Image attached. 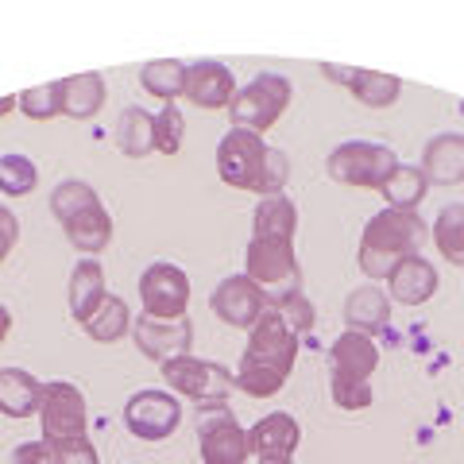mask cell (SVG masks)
I'll list each match as a JSON object with an SVG mask.
<instances>
[{
  "label": "cell",
  "mask_w": 464,
  "mask_h": 464,
  "mask_svg": "<svg viewBox=\"0 0 464 464\" xmlns=\"http://www.w3.org/2000/svg\"><path fill=\"white\" fill-rule=\"evenodd\" d=\"M295 360H298V337L286 329L275 306H267L259 314V322L248 329V344H244V356L232 375H237V387L248 399H271L286 387Z\"/></svg>",
  "instance_id": "1"
},
{
  "label": "cell",
  "mask_w": 464,
  "mask_h": 464,
  "mask_svg": "<svg viewBox=\"0 0 464 464\" xmlns=\"http://www.w3.org/2000/svg\"><path fill=\"white\" fill-rule=\"evenodd\" d=\"M430 237L426 221L406 209H380L364 225L356 248V264L368 279H387L406 256H422V244Z\"/></svg>",
  "instance_id": "2"
},
{
  "label": "cell",
  "mask_w": 464,
  "mask_h": 464,
  "mask_svg": "<svg viewBox=\"0 0 464 464\" xmlns=\"http://www.w3.org/2000/svg\"><path fill=\"white\" fill-rule=\"evenodd\" d=\"M244 275L256 283V290L264 295L267 306H275L279 298L302 290V267L290 240H248L244 248Z\"/></svg>",
  "instance_id": "3"
},
{
  "label": "cell",
  "mask_w": 464,
  "mask_h": 464,
  "mask_svg": "<svg viewBox=\"0 0 464 464\" xmlns=\"http://www.w3.org/2000/svg\"><path fill=\"white\" fill-rule=\"evenodd\" d=\"M290 101H295V85L290 78L275 74H256L248 85H240L237 97H232L228 105V116H232V128H248V132H271L275 124H279V116L290 109Z\"/></svg>",
  "instance_id": "4"
},
{
  "label": "cell",
  "mask_w": 464,
  "mask_h": 464,
  "mask_svg": "<svg viewBox=\"0 0 464 464\" xmlns=\"http://www.w3.org/2000/svg\"><path fill=\"white\" fill-rule=\"evenodd\" d=\"M395 167H399L395 151L375 140H344L325 159L329 179L341 186H356V190H383V182L391 179Z\"/></svg>",
  "instance_id": "5"
},
{
  "label": "cell",
  "mask_w": 464,
  "mask_h": 464,
  "mask_svg": "<svg viewBox=\"0 0 464 464\" xmlns=\"http://www.w3.org/2000/svg\"><path fill=\"white\" fill-rule=\"evenodd\" d=\"M271 143H264L259 132H248V128H228L217 143V174L221 182L232 186V190H259V179H264V163H267Z\"/></svg>",
  "instance_id": "6"
},
{
  "label": "cell",
  "mask_w": 464,
  "mask_h": 464,
  "mask_svg": "<svg viewBox=\"0 0 464 464\" xmlns=\"http://www.w3.org/2000/svg\"><path fill=\"white\" fill-rule=\"evenodd\" d=\"M39 426H43V441H47V445L85 438V426H90V406H85L82 387L70 383V380L43 383Z\"/></svg>",
  "instance_id": "7"
},
{
  "label": "cell",
  "mask_w": 464,
  "mask_h": 464,
  "mask_svg": "<svg viewBox=\"0 0 464 464\" xmlns=\"http://www.w3.org/2000/svg\"><path fill=\"white\" fill-rule=\"evenodd\" d=\"M198 449L206 464H244L248 453V430L225 402L198 406Z\"/></svg>",
  "instance_id": "8"
},
{
  "label": "cell",
  "mask_w": 464,
  "mask_h": 464,
  "mask_svg": "<svg viewBox=\"0 0 464 464\" xmlns=\"http://www.w3.org/2000/svg\"><path fill=\"white\" fill-rule=\"evenodd\" d=\"M163 383L179 395L194 399L198 406L206 402H225L232 391H237V375L225 364H213V360H198V356H179L163 364Z\"/></svg>",
  "instance_id": "9"
},
{
  "label": "cell",
  "mask_w": 464,
  "mask_h": 464,
  "mask_svg": "<svg viewBox=\"0 0 464 464\" xmlns=\"http://www.w3.org/2000/svg\"><path fill=\"white\" fill-rule=\"evenodd\" d=\"M140 306L143 317H159V322H179L190 306V279L182 267L159 259L140 275Z\"/></svg>",
  "instance_id": "10"
},
{
  "label": "cell",
  "mask_w": 464,
  "mask_h": 464,
  "mask_svg": "<svg viewBox=\"0 0 464 464\" xmlns=\"http://www.w3.org/2000/svg\"><path fill=\"white\" fill-rule=\"evenodd\" d=\"M124 426L140 441H167L182 426V402L170 391H140L124 402Z\"/></svg>",
  "instance_id": "11"
},
{
  "label": "cell",
  "mask_w": 464,
  "mask_h": 464,
  "mask_svg": "<svg viewBox=\"0 0 464 464\" xmlns=\"http://www.w3.org/2000/svg\"><path fill=\"white\" fill-rule=\"evenodd\" d=\"M132 341L143 356H151L159 368L170 364L179 356H190V344H194V325L190 317H179V322H159V317H143L132 322Z\"/></svg>",
  "instance_id": "12"
},
{
  "label": "cell",
  "mask_w": 464,
  "mask_h": 464,
  "mask_svg": "<svg viewBox=\"0 0 464 464\" xmlns=\"http://www.w3.org/2000/svg\"><path fill=\"white\" fill-rule=\"evenodd\" d=\"M209 306H213V314L221 317L225 325L252 329L259 322V314L267 310V302H264V295L256 290V283L248 279V275H228V279L217 283Z\"/></svg>",
  "instance_id": "13"
},
{
  "label": "cell",
  "mask_w": 464,
  "mask_h": 464,
  "mask_svg": "<svg viewBox=\"0 0 464 464\" xmlns=\"http://www.w3.org/2000/svg\"><path fill=\"white\" fill-rule=\"evenodd\" d=\"M190 105L198 109H228L232 97H237V82H232V70L217 58H201V63H190L186 70V93Z\"/></svg>",
  "instance_id": "14"
},
{
  "label": "cell",
  "mask_w": 464,
  "mask_h": 464,
  "mask_svg": "<svg viewBox=\"0 0 464 464\" xmlns=\"http://www.w3.org/2000/svg\"><path fill=\"white\" fill-rule=\"evenodd\" d=\"M302 441V426L295 414L275 411L248 430V453L259 460H295V449Z\"/></svg>",
  "instance_id": "15"
},
{
  "label": "cell",
  "mask_w": 464,
  "mask_h": 464,
  "mask_svg": "<svg viewBox=\"0 0 464 464\" xmlns=\"http://www.w3.org/2000/svg\"><path fill=\"white\" fill-rule=\"evenodd\" d=\"M387 290L391 302H402V306H426V302L438 295V267L422 256H406L402 264L387 275Z\"/></svg>",
  "instance_id": "16"
},
{
  "label": "cell",
  "mask_w": 464,
  "mask_h": 464,
  "mask_svg": "<svg viewBox=\"0 0 464 464\" xmlns=\"http://www.w3.org/2000/svg\"><path fill=\"white\" fill-rule=\"evenodd\" d=\"M329 368L333 375H344V380H372V372L380 368V348L364 333L344 329L337 341L329 344Z\"/></svg>",
  "instance_id": "17"
},
{
  "label": "cell",
  "mask_w": 464,
  "mask_h": 464,
  "mask_svg": "<svg viewBox=\"0 0 464 464\" xmlns=\"http://www.w3.org/2000/svg\"><path fill=\"white\" fill-rule=\"evenodd\" d=\"M422 174L430 186H460L464 182V136L460 132L433 136L422 151Z\"/></svg>",
  "instance_id": "18"
},
{
  "label": "cell",
  "mask_w": 464,
  "mask_h": 464,
  "mask_svg": "<svg viewBox=\"0 0 464 464\" xmlns=\"http://www.w3.org/2000/svg\"><path fill=\"white\" fill-rule=\"evenodd\" d=\"M344 325L353 333H364V337H372V333H383L391 325V298L383 295L380 286H356L353 295L344 298Z\"/></svg>",
  "instance_id": "19"
},
{
  "label": "cell",
  "mask_w": 464,
  "mask_h": 464,
  "mask_svg": "<svg viewBox=\"0 0 464 464\" xmlns=\"http://www.w3.org/2000/svg\"><path fill=\"white\" fill-rule=\"evenodd\" d=\"M66 302H70V317L78 325H85L90 317L97 314V306L105 302V271H101L97 259H82V264L70 271V290H66Z\"/></svg>",
  "instance_id": "20"
},
{
  "label": "cell",
  "mask_w": 464,
  "mask_h": 464,
  "mask_svg": "<svg viewBox=\"0 0 464 464\" xmlns=\"http://www.w3.org/2000/svg\"><path fill=\"white\" fill-rule=\"evenodd\" d=\"M63 228H66V240L85 256H97L101 248H109V240H112V217L105 206H101V198L93 206L78 209L74 217H66Z\"/></svg>",
  "instance_id": "21"
},
{
  "label": "cell",
  "mask_w": 464,
  "mask_h": 464,
  "mask_svg": "<svg viewBox=\"0 0 464 464\" xmlns=\"http://www.w3.org/2000/svg\"><path fill=\"white\" fill-rule=\"evenodd\" d=\"M43 383L24 368H0V414L8 418H32L39 414Z\"/></svg>",
  "instance_id": "22"
},
{
  "label": "cell",
  "mask_w": 464,
  "mask_h": 464,
  "mask_svg": "<svg viewBox=\"0 0 464 464\" xmlns=\"http://www.w3.org/2000/svg\"><path fill=\"white\" fill-rule=\"evenodd\" d=\"M295 232H298V209L286 194H275V198H259L256 217H252V237L256 240H290L295 244Z\"/></svg>",
  "instance_id": "23"
},
{
  "label": "cell",
  "mask_w": 464,
  "mask_h": 464,
  "mask_svg": "<svg viewBox=\"0 0 464 464\" xmlns=\"http://www.w3.org/2000/svg\"><path fill=\"white\" fill-rule=\"evenodd\" d=\"M101 105H105V78H101L97 70L63 78V116H70V121H90V116H97Z\"/></svg>",
  "instance_id": "24"
},
{
  "label": "cell",
  "mask_w": 464,
  "mask_h": 464,
  "mask_svg": "<svg viewBox=\"0 0 464 464\" xmlns=\"http://www.w3.org/2000/svg\"><path fill=\"white\" fill-rule=\"evenodd\" d=\"M426 190H430V182H426V174L422 167H411V163H399L395 170H391V179L383 182V201H387V209H406V213H418V206L426 201Z\"/></svg>",
  "instance_id": "25"
},
{
  "label": "cell",
  "mask_w": 464,
  "mask_h": 464,
  "mask_svg": "<svg viewBox=\"0 0 464 464\" xmlns=\"http://www.w3.org/2000/svg\"><path fill=\"white\" fill-rule=\"evenodd\" d=\"M186 70H190V66L179 63V58H151V63L140 70V85L151 97L174 105V97L186 93Z\"/></svg>",
  "instance_id": "26"
},
{
  "label": "cell",
  "mask_w": 464,
  "mask_h": 464,
  "mask_svg": "<svg viewBox=\"0 0 464 464\" xmlns=\"http://www.w3.org/2000/svg\"><path fill=\"white\" fill-rule=\"evenodd\" d=\"M116 148L128 159H143L155 151V116L143 109H124L116 121Z\"/></svg>",
  "instance_id": "27"
},
{
  "label": "cell",
  "mask_w": 464,
  "mask_h": 464,
  "mask_svg": "<svg viewBox=\"0 0 464 464\" xmlns=\"http://www.w3.org/2000/svg\"><path fill=\"white\" fill-rule=\"evenodd\" d=\"M85 333H90V341H97V344H116L121 337H128V333H132V310H128V302L116 295H105L97 314L85 322Z\"/></svg>",
  "instance_id": "28"
},
{
  "label": "cell",
  "mask_w": 464,
  "mask_h": 464,
  "mask_svg": "<svg viewBox=\"0 0 464 464\" xmlns=\"http://www.w3.org/2000/svg\"><path fill=\"white\" fill-rule=\"evenodd\" d=\"M430 237L438 244L441 259H449L453 267H464V201H449L433 221Z\"/></svg>",
  "instance_id": "29"
},
{
  "label": "cell",
  "mask_w": 464,
  "mask_h": 464,
  "mask_svg": "<svg viewBox=\"0 0 464 464\" xmlns=\"http://www.w3.org/2000/svg\"><path fill=\"white\" fill-rule=\"evenodd\" d=\"M399 93H402V82L395 74H383V70H360L356 82H353V97L360 101V105H368V109L395 105Z\"/></svg>",
  "instance_id": "30"
},
{
  "label": "cell",
  "mask_w": 464,
  "mask_h": 464,
  "mask_svg": "<svg viewBox=\"0 0 464 464\" xmlns=\"http://www.w3.org/2000/svg\"><path fill=\"white\" fill-rule=\"evenodd\" d=\"M39 186V170L27 155H0V194L5 198H27Z\"/></svg>",
  "instance_id": "31"
},
{
  "label": "cell",
  "mask_w": 464,
  "mask_h": 464,
  "mask_svg": "<svg viewBox=\"0 0 464 464\" xmlns=\"http://www.w3.org/2000/svg\"><path fill=\"white\" fill-rule=\"evenodd\" d=\"M20 112L27 121H54L63 116V82H47V85H32L20 93Z\"/></svg>",
  "instance_id": "32"
},
{
  "label": "cell",
  "mask_w": 464,
  "mask_h": 464,
  "mask_svg": "<svg viewBox=\"0 0 464 464\" xmlns=\"http://www.w3.org/2000/svg\"><path fill=\"white\" fill-rule=\"evenodd\" d=\"M93 201H97V190H93L90 182L70 179V182H58V186H54V194H51V213L58 217V221H66V217H74L78 209L93 206Z\"/></svg>",
  "instance_id": "33"
},
{
  "label": "cell",
  "mask_w": 464,
  "mask_h": 464,
  "mask_svg": "<svg viewBox=\"0 0 464 464\" xmlns=\"http://www.w3.org/2000/svg\"><path fill=\"white\" fill-rule=\"evenodd\" d=\"M186 136V116L179 105H167L155 112V151L159 155H179Z\"/></svg>",
  "instance_id": "34"
},
{
  "label": "cell",
  "mask_w": 464,
  "mask_h": 464,
  "mask_svg": "<svg viewBox=\"0 0 464 464\" xmlns=\"http://www.w3.org/2000/svg\"><path fill=\"white\" fill-rule=\"evenodd\" d=\"M275 314L283 317L286 329L295 333V337H298V333H310L317 325V310H314V302L302 295V290H295V295H286V298L275 302Z\"/></svg>",
  "instance_id": "35"
},
{
  "label": "cell",
  "mask_w": 464,
  "mask_h": 464,
  "mask_svg": "<svg viewBox=\"0 0 464 464\" xmlns=\"http://www.w3.org/2000/svg\"><path fill=\"white\" fill-rule=\"evenodd\" d=\"M329 395L341 411H368L372 406V387L364 380H344V375H333L329 380Z\"/></svg>",
  "instance_id": "36"
},
{
  "label": "cell",
  "mask_w": 464,
  "mask_h": 464,
  "mask_svg": "<svg viewBox=\"0 0 464 464\" xmlns=\"http://www.w3.org/2000/svg\"><path fill=\"white\" fill-rule=\"evenodd\" d=\"M290 179V159L279 151V148H271L267 151V163H264V179H259V198H275V194H283V186Z\"/></svg>",
  "instance_id": "37"
},
{
  "label": "cell",
  "mask_w": 464,
  "mask_h": 464,
  "mask_svg": "<svg viewBox=\"0 0 464 464\" xmlns=\"http://www.w3.org/2000/svg\"><path fill=\"white\" fill-rule=\"evenodd\" d=\"M51 449H54L58 464H101V460H97V449H93V441H90V438L58 441V445H51Z\"/></svg>",
  "instance_id": "38"
},
{
  "label": "cell",
  "mask_w": 464,
  "mask_h": 464,
  "mask_svg": "<svg viewBox=\"0 0 464 464\" xmlns=\"http://www.w3.org/2000/svg\"><path fill=\"white\" fill-rule=\"evenodd\" d=\"M16 240H20V221H16V213H12L8 206H0V264H5V259L12 256Z\"/></svg>",
  "instance_id": "39"
},
{
  "label": "cell",
  "mask_w": 464,
  "mask_h": 464,
  "mask_svg": "<svg viewBox=\"0 0 464 464\" xmlns=\"http://www.w3.org/2000/svg\"><path fill=\"white\" fill-rule=\"evenodd\" d=\"M12 464H58V457L47 441H24L16 449V457H12Z\"/></svg>",
  "instance_id": "40"
},
{
  "label": "cell",
  "mask_w": 464,
  "mask_h": 464,
  "mask_svg": "<svg viewBox=\"0 0 464 464\" xmlns=\"http://www.w3.org/2000/svg\"><path fill=\"white\" fill-rule=\"evenodd\" d=\"M322 74H329L333 82H341V85H348V90H353V82H356L360 70H348V66H337V63H325V66H322Z\"/></svg>",
  "instance_id": "41"
},
{
  "label": "cell",
  "mask_w": 464,
  "mask_h": 464,
  "mask_svg": "<svg viewBox=\"0 0 464 464\" xmlns=\"http://www.w3.org/2000/svg\"><path fill=\"white\" fill-rule=\"evenodd\" d=\"M8 329H12V314L0 306V344H5V337H8Z\"/></svg>",
  "instance_id": "42"
},
{
  "label": "cell",
  "mask_w": 464,
  "mask_h": 464,
  "mask_svg": "<svg viewBox=\"0 0 464 464\" xmlns=\"http://www.w3.org/2000/svg\"><path fill=\"white\" fill-rule=\"evenodd\" d=\"M12 109H20V97H16V93H12V97H0V116L12 112Z\"/></svg>",
  "instance_id": "43"
},
{
  "label": "cell",
  "mask_w": 464,
  "mask_h": 464,
  "mask_svg": "<svg viewBox=\"0 0 464 464\" xmlns=\"http://www.w3.org/2000/svg\"><path fill=\"white\" fill-rule=\"evenodd\" d=\"M259 464H295V460H259Z\"/></svg>",
  "instance_id": "44"
}]
</instances>
